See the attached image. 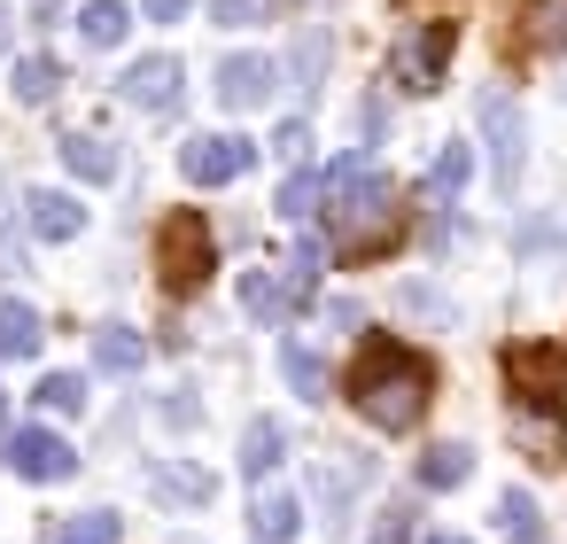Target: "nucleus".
I'll list each match as a JSON object with an SVG mask.
<instances>
[{"instance_id":"1","label":"nucleus","mask_w":567,"mask_h":544,"mask_svg":"<svg viewBox=\"0 0 567 544\" xmlns=\"http://www.w3.org/2000/svg\"><path fill=\"white\" fill-rule=\"evenodd\" d=\"M427 397H435V366H427L412 342H396V335L358 342V366H350V404H358V412H365L381 435L420 428Z\"/></svg>"},{"instance_id":"2","label":"nucleus","mask_w":567,"mask_h":544,"mask_svg":"<svg viewBox=\"0 0 567 544\" xmlns=\"http://www.w3.org/2000/svg\"><path fill=\"white\" fill-rule=\"evenodd\" d=\"M327 234H334L350 257H373V249L396 234V187L365 164V148H350V156L327 172Z\"/></svg>"},{"instance_id":"3","label":"nucleus","mask_w":567,"mask_h":544,"mask_svg":"<svg viewBox=\"0 0 567 544\" xmlns=\"http://www.w3.org/2000/svg\"><path fill=\"white\" fill-rule=\"evenodd\" d=\"M210 273H218L210 218H203V211H172V218H164V280H172V288H203Z\"/></svg>"},{"instance_id":"4","label":"nucleus","mask_w":567,"mask_h":544,"mask_svg":"<svg viewBox=\"0 0 567 544\" xmlns=\"http://www.w3.org/2000/svg\"><path fill=\"white\" fill-rule=\"evenodd\" d=\"M451 48H458V24H420V32H404V40H396V55H389V79H396L404 94H435V86H443V63H451Z\"/></svg>"},{"instance_id":"5","label":"nucleus","mask_w":567,"mask_h":544,"mask_svg":"<svg viewBox=\"0 0 567 544\" xmlns=\"http://www.w3.org/2000/svg\"><path fill=\"white\" fill-rule=\"evenodd\" d=\"M482 141H489V172H497V187L513 195L520 172H528V117H520L513 94H482Z\"/></svg>"},{"instance_id":"6","label":"nucleus","mask_w":567,"mask_h":544,"mask_svg":"<svg viewBox=\"0 0 567 544\" xmlns=\"http://www.w3.org/2000/svg\"><path fill=\"white\" fill-rule=\"evenodd\" d=\"M249 164H257V141H241V133H195V141L179 148V172H187L195 187H234Z\"/></svg>"},{"instance_id":"7","label":"nucleus","mask_w":567,"mask_h":544,"mask_svg":"<svg viewBox=\"0 0 567 544\" xmlns=\"http://www.w3.org/2000/svg\"><path fill=\"white\" fill-rule=\"evenodd\" d=\"M9 466L24 474V482H71L79 474V451L63 443V435H48V428H9Z\"/></svg>"},{"instance_id":"8","label":"nucleus","mask_w":567,"mask_h":544,"mask_svg":"<svg viewBox=\"0 0 567 544\" xmlns=\"http://www.w3.org/2000/svg\"><path fill=\"white\" fill-rule=\"evenodd\" d=\"M179 86H187L179 55H141V63H125V79H117V94H125L133 110H179Z\"/></svg>"},{"instance_id":"9","label":"nucleus","mask_w":567,"mask_h":544,"mask_svg":"<svg viewBox=\"0 0 567 544\" xmlns=\"http://www.w3.org/2000/svg\"><path fill=\"white\" fill-rule=\"evenodd\" d=\"M280 94V63L272 55H226L218 63V102L226 110H265Z\"/></svg>"},{"instance_id":"10","label":"nucleus","mask_w":567,"mask_h":544,"mask_svg":"<svg viewBox=\"0 0 567 544\" xmlns=\"http://www.w3.org/2000/svg\"><path fill=\"white\" fill-rule=\"evenodd\" d=\"M505 381L528 404H559L567 397V350H505Z\"/></svg>"},{"instance_id":"11","label":"nucleus","mask_w":567,"mask_h":544,"mask_svg":"<svg viewBox=\"0 0 567 544\" xmlns=\"http://www.w3.org/2000/svg\"><path fill=\"white\" fill-rule=\"evenodd\" d=\"M373 482V459H358V451H327L319 466H311V490H319V505L327 513H350V497Z\"/></svg>"},{"instance_id":"12","label":"nucleus","mask_w":567,"mask_h":544,"mask_svg":"<svg viewBox=\"0 0 567 544\" xmlns=\"http://www.w3.org/2000/svg\"><path fill=\"white\" fill-rule=\"evenodd\" d=\"M241 311H249V319H265V327H280V319H296L303 304H296V288H288V273H272V265H257V273H241Z\"/></svg>"},{"instance_id":"13","label":"nucleus","mask_w":567,"mask_h":544,"mask_svg":"<svg viewBox=\"0 0 567 544\" xmlns=\"http://www.w3.org/2000/svg\"><path fill=\"white\" fill-rule=\"evenodd\" d=\"M24 218H32L40 242H71V234H86V203H79V195H32Z\"/></svg>"},{"instance_id":"14","label":"nucleus","mask_w":567,"mask_h":544,"mask_svg":"<svg viewBox=\"0 0 567 544\" xmlns=\"http://www.w3.org/2000/svg\"><path fill=\"white\" fill-rule=\"evenodd\" d=\"M280 459H288V428H280V420H249V428H241V459H234V466H241L249 482H265Z\"/></svg>"},{"instance_id":"15","label":"nucleus","mask_w":567,"mask_h":544,"mask_svg":"<svg viewBox=\"0 0 567 544\" xmlns=\"http://www.w3.org/2000/svg\"><path fill=\"white\" fill-rule=\"evenodd\" d=\"M148 490L172 497V505H210V497H218V482H210L203 466H179V459H156V466H148Z\"/></svg>"},{"instance_id":"16","label":"nucleus","mask_w":567,"mask_h":544,"mask_svg":"<svg viewBox=\"0 0 567 544\" xmlns=\"http://www.w3.org/2000/svg\"><path fill=\"white\" fill-rule=\"evenodd\" d=\"M249 521H257V544H296V536H303V505H296L288 490H265V497L249 505Z\"/></svg>"},{"instance_id":"17","label":"nucleus","mask_w":567,"mask_h":544,"mask_svg":"<svg viewBox=\"0 0 567 544\" xmlns=\"http://www.w3.org/2000/svg\"><path fill=\"white\" fill-rule=\"evenodd\" d=\"M319 203H327V172H311V164H296V172L280 179V203H272V211H280L288 226H303V218H319Z\"/></svg>"},{"instance_id":"18","label":"nucleus","mask_w":567,"mask_h":544,"mask_svg":"<svg viewBox=\"0 0 567 544\" xmlns=\"http://www.w3.org/2000/svg\"><path fill=\"white\" fill-rule=\"evenodd\" d=\"M94 366H102V373H141V366H148L141 327H94Z\"/></svg>"},{"instance_id":"19","label":"nucleus","mask_w":567,"mask_h":544,"mask_svg":"<svg viewBox=\"0 0 567 544\" xmlns=\"http://www.w3.org/2000/svg\"><path fill=\"white\" fill-rule=\"evenodd\" d=\"M280 381H288L303 404H327V366H319L311 342H280Z\"/></svg>"},{"instance_id":"20","label":"nucleus","mask_w":567,"mask_h":544,"mask_svg":"<svg viewBox=\"0 0 567 544\" xmlns=\"http://www.w3.org/2000/svg\"><path fill=\"white\" fill-rule=\"evenodd\" d=\"M125 32H133L125 0H86V9H79V40L86 48H125Z\"/></svg>"},{"instance_id":"21","label":"nucleus","mask_w":567,"mask_h":544,"mask_svg":"<svg viewBox=\"0 0 567 544\" xmlns=\"http://www.w3.org/2000/svg\"><path fill=\"white\" fill-rule=\"evenodd\" d=\"M466 179H474V148H466V141H443L435 164H427V195H435V203H458Z\"/></svg>"},{"instance_id":"22","label":"nucleus","mask_w":567,"mask_h":544,"mask_svg":"<svg viewBox=\"0 0 567 544\" xmlns=\"http://www.w3.org/2000/svg\"><path fill=\"white\" fill-rule=\"evenodd\" d=\"M63 164H71L79 179H94V187H110V179H117V148H110V141H94V133H71V141H63Z\"/></svg>"},{"instance_id":"23","label":"nucleus","mask_w":567,"mask_h":544,"mask_svg":"<svg viewBox=\"0 0 567 544\" xmlns=\"http://www.w3.org/2000/svg\"><path fill=\"white\" fill-rule=\"evenodd\" d=\"M32 350H40V311L24 296H9L0 304V358H32Z\"/></svg>"},{"instance_id":"24","label":"nucleus","mask_w":567,"mask_h":544,"mask_svg":"<svg viewBox=\"0 0 567 544\" xmlns=\"http://www.w3.org/2000/svg\"><path fill=\"white\" fill-rule=\"evenodd\" d=\"M497 528H505V544H544L536 497H528V490H497Z\"/></svg>"},{"instance_id":"25","label":"nucleus","mask_w":567,"mask_h":544,"mask_svg":"<svg viewBox=\"0 0 567 544\" xmlns=\"http://www.w3.org/2000/svg\"><path fill=\"white\" fill-rule=\"evenodd\" d=\"M474 474V451L466 443H435L427 459H420V490H458Z\"/></svg>"},{"instance_id":"26","label":"nucleus","mask_w":567,"mask_h":544,"mask_svg":"<svg viewBox=\"0 0 567 544\" xmlns=\"http://www.w3.org/2000/svg\"><path fill=\"white\" fill-rule=\"evenodd\" d=\"M55 94H63V63H55V55H24V63H17V102L40 110V102H55Z\"/></svg>"},{"instance_id":"27","label":"nucleus","mask_w":567,"mask_h":544,"mask_svg":"<svg viewBox=\"0 0 567 544\" xmlns=\"http://www.w3.org/2000/svg\"><path fill=\"white\" fill-rule=\"evenodd\" d=\"M327 55H334V48H327V32L311 24V32L296 40V63H288V71H296V94H319V79H327Z\"/></svg>"},{"instance_id":"28","label":"nucleus","mask_w":567,"mask_h":544,"mask_svg":"<svg viewBox=\"0 0 567 544\" xmlns=\"http://www.w3.org/2000/svg\"><path fill=\"white\" fill-rule=\"evenodd\" d=\"M117 536H125V521L102 513V505H94V513H71V521L55 528V544H117Z\"/></svg>"},{"instance_id":"29","label":"nucleus","mask_w":567,"mask_h":544,"mask_svg":"<svg viewBox=\"0 0 567 544\" xmlns=\"http://www.w3.org/2000/svg\"><path fill=\"white\" fill-rule=\"evenodd\" d=\"M319 265H327V249L303 234V242H296V257L280 265V273H288V288H296V304H311V296H319Z\"/></svg>"},{"instance_id":"30","label":"nucleus","mask_w":567,"mask_h":544,"mask_svg":"<svg viewBox=\"0 0 567 544\" xmlns=\"http://www.w3.org/2000/svg\"><path fill=\"white\" fill-rule=\"evenodd\" d=\"M32 397H40V412H63V420H71V412H86V381H79V373H40V389H32Z\"/></svg>"},{"instance_id":"31","label":"nucleus","mask_w":567,"mask_h":544,"mask_svg":"<svg viewBox=\"0 0 567 544\" xmlns=\"http://www.w3.org/2000/svg\"><path fill=\"white\" fill-rule=\"evenodd\" d=\"M272 9H280V0H210V24L234 32V24H265Z\"/></svg>"},{"instance_id":"32","label":"nucleus","mask_w":567,"mask_h":544,"mask_svg":"<svg viewBox=\"0 0 567 544\" xmlns=\"http://www.w3.org/2000/svg\"><path fill=\"white\" fill-rule=\"evenodd\" d=\"M412 521H420V513H412V505L396 497V505H389V513L373 521V544H412Z\"/></svg>"},{"instance_id":"33","label":"nucleus","mask_w":567,"mask_h":544,"mask_svg":"<svg viewBox=\"0 0 567 544\" xmlns=\"http://www.w3.org/2000/svg\"><path fill=\"white\" fill-rule=\"evenodd\" d=\"M272 148H280L288 164H303V156H311V125H303V117H288V125L272 133Z\"/></svg>"},{"instance_id":"34","label":"nucleus","mask_w":567,"mask_h":544,"mask_svg":"<svg viewBox=\"0 0 567 544\" xmlns=\"http://www.w3.org/2000/svg\"><path fill=\"white\" fill-rule=\"evenodd\" d=\"M513 249H528V257H544V249H559V226H551V218H528V226L513 234Z\"/></svg>"},{"instance_id":"35","label":"nucleus","mask_w":567,"mask_h":544,"mask_svg":"<svg viewBox=\"0 0 567 544\" xmlns=\"http://www.w3.org/2000/svg\"><path fill=\"white\" fill-rule=\"evenodd\" d=\"M187 9H195V0H141V17H148V24H179Z\"/></svg>"},{"instance_id":"36","label":"nucleus","mask_w":567,"mask_h":544,"mask_svg":"<svg viewBox=\"0 0 567 544\" xmlns=\"http://www.w3.org/2000/svg\"><path fill=\"white\" fill-rule=\"evenodd\" d=\"M164 420H172V428H195V420H203V404H195V397H187V389H179V404H172V397H164Z\"/></svg>"},{"instance_id":"37","label":"nucleus","mask_w":567,"mask_h":544,"mask_svg":"<svg viewBox=\"0 0 567 544\" xmlns=\"http://www.w3.org/2000/svg\"><path fill=\"white\" fill-rule=\"evenodd\" d=\"M9 40H17V9L0 0V55H9Z\"/></svg>"},{"instance_id":"38","label":"nucleus","mask_w":567,"mask_h":544,"mask_svg":"<svg viewBox=\"0 0 567 544\" xmlns=\"http://www.w3.org/2000/svg\"><path fill=\"white\" fill-rule=\"evenodd\" d=\"M427 544H466V536H451V528H435V536H427Z\"/></svg>"}]
</instances>
